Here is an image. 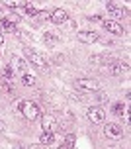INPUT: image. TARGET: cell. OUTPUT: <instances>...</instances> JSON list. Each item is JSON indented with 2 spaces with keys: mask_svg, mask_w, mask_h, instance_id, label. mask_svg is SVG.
<instances>
[{
  "mask_svg": "<svg viewBox=\"0 0 131 149\" xmlns=\"http://www.w3.org/2000/svg\"><path fill=\"white\" fill-rule=\"evenodd\" d=\"M18 110L22 112V116H24V118H28L29 122L41 118V110H39V106H37L35 102H31V100H20V102H18Z\"/></svg>",
  "mask_w": 131,
  "mask_h": 149,
  "instance_id": "obj_1",
  "label": "cell"
},
{
  "mask_svg": "<svg viewBox=\"0 0 131 149\" xmlns=\"http://www.w3.org/2000/svg\"><path fill=\"white\" fill-rule=\"evenodd\" d=\"M24 55H26V61L33 63L37 69L47 71V61H45V57L39 51H35V49H24Z\"/></svg>",
  "mask_w": 131,
  "mask_h": 149,
  "instance_id": "obj_2",
  "label": "cell"
},
{
  "mask_svg": "<svg viewBox=\"0 0 131 149\" xmlns=\"http://www.w3.org/2000/svg\"><path fill=\"white\" fill-rule=\"evenodd\" d=\"M74 86L80 90H88V92H98L100 90V82L96 79H76Z\"/></svg>",
  "mask_w": 131,
  "mask_h": 149,
  "instance_id": "obj_3",
  "label": "cell"
},
{
  "mask_svg": "<svg viewBox=\"0 0 131 149\" xmlns=\"http://www.w3.org/2000/svg\"><path fill=\"white\" fill-rule=\"evenodd\" d=\"M86 118L92 122V124H104L106 120V112L100 108V106H90L86 110Z\"/></svg>",
  "mask_w": 131,
  "mask_h": 149,
  "instance_id": "obj_4",
  "label": "cell"
},
{
  "mask_svg": "<svg viewBox=\"0 0 131 149\" xmlns=\"http://www.w3.org/2000/svg\"><path fill=\"white\" fill-rule=\"evenodd\" d=\"M104 135H106L108 139L117 141V139L123 137V130L117 126V124H106V126H104Z\"/></svg>",
  "mask_w": 131,
  "mask_h": 149,
  "instance_id": "obj_5",
  "label": "cell"
},
{
  "mask_svg": "<svg viewBox=\"0 0 131 149\" xmlns=\"http://www.w3.org/2000/svg\"><path fill=\"white\" fill-rule=\"evenodd\" d=\"M129 71V65L127 63H123V61H110L108 63V73L110 74H114V77H117V74H123Z\"/></svg>",
  "mask_w": 131,
  "mask_h": 149,
  "instance_id": "obj_6",
  "label": "cell"
},
{
  "mask_svg": "<svg viewBox=\"0 0 131 149\" xmlns=\"http://www.w3.org/2000/svg\"><path fill=\"white\" fill-rule=\"evenodd\" d=\"M41 127H43V132H51L55 134L59 130V122L55 116H41Z\"/></svg>",
  "mask_w": 131,
  "mask_h": 149,
  "instance_id": "obj_7",
  "label": "cell"
},
{
  "mask_svg": "<svg viewBox=\"0 0 131 149\" xmlns=\"http://www.w3.org/2000/svg\"><path fill=\"white\" fill-rule=\"evenodd\" d=\"M102 26H104V30H106V31L114 33V36H121V33H123L121 24L116 22V20H102Z\"/></svg>",
  "mask_w": 131,
  "mask_h": 149,
  "instance_id": "obj_8",
  "label": "cell"
},
{
  "mask_svg": "<svg viewBox=\"0 0 131 149\" xmlns=\"http://www.w3.org/2000/svg\"><path fill=\"white\" fill-rule=\"evenodd\" d=\"M49 18H51V22L55 24V26H61V24H65L67 20H69V14H67L65 8H55Z\"/></svg>",
  "mask_w": 131,
  "mask_h": 149,
  "instance_id": "obj_9",
  "label": "cell"
},
{
  "mask_svg": "<svg viewBox=\"0 0 131 149\" xmlns=\"http://www.w3.org/2000/svg\"><path fill=\"white\" fill-rule=\"evenodd\" d=\"M76 37L82 43H96V41H100V33L98 31H78Z\"/></svg>",
  "mask_w": 131,
  "mask_h": 149,
  "instance_id": "obj_10",
  "label": "cell"
},
{
  "mask_svg": "<svg viewBox=\"0 0 131 149\" xmlns=\"http://www.w3.org/2000/svg\"><path fill=\"white\" fill-rule=\"evenodd\" d=\"M10 69H12L14 73L26 74V71H28V65H26V61L20 59V57H12V59H10Z\"/></svg>",
  "mask_w": 131,
  "mask_h": 149,
  "instance_id": "obj_11",
  "label": "cell"
},
{
  "mask_svg": "<svg viewBox=\"0 0 131 149\" xmlns=\"http://www.w3.org/2000/svg\"><path fill=\"white\" fill-rule=\"evenodd\" d=\"M106 10H108V12L114 16V18H117V20L125 16V10H123V8H119L116 2H106ZM117 20H116V22H117Z\"/></svg>",
  "mask_w": 131,
  "mask_h": 149,
  "instance_id": "obj_12",
  "label": "cell"
},
{
  "mask_svg": "<svg viewBox=\"0 0 131 149\" xmlns=\"http://www.w3.org/2000/svg\"><path fill=\"white\" fill-rule=\"evenodd\" d=\"M0 28H2L4 31H8V33H16V31H18L16 24H14V22H10L8 18H2V20H0Z\"/></svg>",
  "mask_w": 131,
  "mask_h": 149,
  "instance_id": "obj_13",
  "label": "cell"
},
{
  "mask_svg": "<svg viewBox=\"0 0 131 149\" xmlns=\"http://www.w3.org/2000/svg\"><path fill=\"white\" fill-rule=\"evenodd\" d=\"M53 141H55V134H51V132H43L39 135V143L41 145H51Z\"/></svg>",
  "mask_w": 131,
  "mask_h": 149,
  "instance_id": "obj_14",
  "label": "cell"
},
{
  "mask_svg": "<svg viewBox=\"0 0 131 149\" xmlns=\"http://www.w3.org/2000/svg\"><path fill=\"white\" fill-rule=\"evenodd\" d=\"M22 14H26V16H37V14H39V10H37L33 4H26V2H24V4H22Z\"/></svg>",
  "mask_w": 131,
  "mask_h": 149,
  "instance_id": "obj_15",
  "label": "cell"
},
{
  "mask_svg": "<svg viewBox=\"0 0 131 149\" xmlns=\"http://www.w3.org/2000/svg\"><path fill=\"white\" fill-rule=\"evenodd\" d=\"M14 77H16V73L10 69V65H6V67L2 69V79H6V81H10V82H14Z\"/></svg>",
  "mask_w": 131,
  "mask_h": 149,
  "instance_id": "obj_16",
  "label": "cell"
},
{
  "mask_svg": "<svg viewBox=\"0 0 131 149\" xmlns=\"http://www.w3.org/2000/svg\"><path fill=\"white\" fill-rule=\"evenodd\" d=\"M112 112H114L116 116H121V118H123V112H127V108L123 106V102H116V104L112 106Z\"/></svg>",
  "mask_w": 131,
  "mask_h": 149,
  "instance_id": "obj_17",
  "label": "cell"
},
{
  "mask_svg": "<svg viewBox=\"0 0 131 149\" xmlns=\"http://www.w3.org/2000/svg\"><path fill=\"white\" fill-rule=\"evenodd\" d=\"M22 82L26 84V86H35V84H37V79L26 73V74H22Z\"/></svg>",
  "mask_w": 131,
  "mask_h": 149,
  "instance_id": "obj_18",
  "label": "cell"
},
{
  "mask_svg": "<svg viewBox=\"0 0 131 149\" xmlns=\"http://www.w3.org/2000/svg\"><path fill=\"white\" fill-rule=\"evenodd\" d=\"M0 86L6 90V92H14V82L6 81V79H2V77H0Z\"/></svg>",
  "mask_w": 131,
  "mask_h": 149,
  "instance_id": "obj_19",
  "label": "cell"
},
{
  "mask_svg": "<svg viewBox=\"0 0 131 149\" xmlns=\"http://www.w3.org/2000/svg\"><path fill=\"white\" fill-rule=\"evenodd\" d=\"M74 141H76V137H74V134H67L65 135V147H69V149H73L74 147Z\"/></svg>",
  "mask_w": 131,
  "mask_h": 149,
  "instance_id": "obj_20",
  "label": "cell"
},
{
  "mask_svg": "<svg viewBox=\"0 0 131 149\" xmlns=\"http://www.w3.org/2000/svg\"><path fill=\"white\" fill-rule=\"evenodd\" d=\"M57 39H59V37L55 36V33H43V41L47 45H55V43H57Z\"/></svg>",
  "mask_w": 131,
  "mask_h": 149,
  "instance_id": "obj_21",
  "label": "cell"
},
{
  "mask_svg": "<svg viewBox=\"0 0 131 149\" xmlns=\"http://www.w3.org/2000/svg\"><path fill=\"white\" fill-rule=\"evenodd\" d=\"M88 22H102L100 16H88Z\"/></svg>",
  "mask_w": 131,
  "mask_h": 149,
  "instance_id": "obj_22",
  "label": "cell"
},
{
  "mask_svg": "<svg viewBox=\"0 0 131 149\" xmlns=\"http://www.w3.org/2000/svg\"><path fill=\"white\" fill-rule=\"evenodd\" d=\"M12 149H28V147H26L24 143H20V141H18V143H14V147H12Z\"/></svg>",
  "mask_w": 131,
  "mask_h": 149,
  "instance_id": "obj_23",
  "label": "cell"
},
{
  "mask_svg": "<svg viewBox=\"0 0 131 149\" xmlns=\"http://www.w3.org/2000/svg\"><path fill=\"white\" fill-rule=\"evenodd\" d=\"M28 149H43V145H41V143H33V145H29Z\"/></svg>",
  "mask_w": 131,
  "mask_h": 149,
  "instance_id": "obj_24",
  "label": "cell"
},
{
  "mask_svg": "<svg viewBox=\"0 0 131 149\" xmlns=\"http://www.w3.org/2000/svg\"><path fill=\"white\" fill-rule=\"evenodd\" d=\"M2 130H4V122L0 120V132H2Z\"/></svg>",
  "mask_w": 131,
  "mask_h": 149,
  "instance_id": "obj_25",
  "label": "cell"
},
{
  "mask_svg": "<svg viewBox=\"0 0 131 149\" xmlns=\"http://www.w3.org/2000/svg\"><path fill=\"white\" fill-rule=\"evenodd\" d=\"M4 43V36H2V33H0V45Z\"/></svg>",
  "mask_w": 131,
  "mask_h": 149,
  "instance_id": "obj_26",
  "label": "cell"
},
{
  "mask_svg": "<svg viewBox=\"0 0 131 149\" xmlns=\"http://www.w3.org/2000/svg\"><path fill=\"white\" fill-rule=\"evenodd\" d=\"M59 149H69V147H65V145H61V147H59Z\"/></svg>",
  "mask_w": 131,
  "mask_h": 149,
  "instance_id": "obj_27",
  "label": "cell"
},
{
  "mask_svg": "<svg viewBox=\"0 0 131 149\" xmlns=\"http://www.w3.org/2000/svg\"><path fill=\"white\" fill-rule=\"evenodd\" d=\"M108 149H116V147H108Z\"/></svg>",
  "mask_w": 131,
  "mask_h": 149,
  "instance_id": "obj_28",
  "label": "cell"
}]
</instances>
